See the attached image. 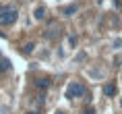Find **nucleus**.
Here are the masks:
<instances>
[{"mask_svg":"<svg viewBox=\"0 0 122 114\" xmlns=\"http://www.w3.org/2000/svg\"><path fill=\"white\" fill-rule=\"evenodd\" d=\"M19 13L13 6H0V25H13L17 21Z\"/></svg>","mask_w":122,"mask_h":114,"instance_id":"1","label":"nucleus"},{"mask_svg":"<svg viewBox=\"0 0 122 114\" xmlns=\"http://www.w3.org/2000/svg\"><path fill=\"white\" fill-rule=\"evenodd\" d=\"M81 95H85L83 83L71 81V83H68V87H66V98H68V100H75V98H81Z\"/></svg>","mask_w":122,"mask_h":114,"instance_id":"2","label":"nucleus"},{"mask_svg":"<svg viewBox=\"0 0 122 114\" xmlns=\"http://www.w3.org/2000/svg\"><path fill=\"white\" fill-rule=\"evenodd\" d=\"M8 69H10V60H8V58H4L2 54H0V73H6Z\"/></svg>","mask_w":122,"mask_h":114,"instance_id":"3","label":"nucleus"},{"mask_svg":"<svg viewBox=\"0 0 122 114\" xmlns=\"http://www.w3.org/2000/svg\"><path fill=\"white\" fill-rule=\"evenodd\" d=\"M103 93L108 95V98H112V95H116V85H114V83H108V85L103 87Z\"/></svg>","mask_w":122,"mask_h":114,"instance_id":"4","label":"nucleus"},{"mask_svg":"<svg viewBox=\"0 0 122 114\" xmlns=\"http://www.w3.org/2000/svg\"><path fill=\"white\" fill-rule=\"evenodd\" d=\"M48 85H50L48 79H35V87L37 89H48Z\"/></svg>","mask_w":122,"mask_h":114,"instance_id":"5","label":"nucleus"},{"mask_svg":"<svg viewBox=\"0 0 122 114\" xmlns=\"http://www.w3.org/2000/svg\"><path fill=\"white\" fill-rule=\"evenodd\" d=\"M77 11V4H71V6H66V8H62V15H72Z\"/></svg>","mask_w":122,"mask_h":114,"instance_id":"6","label":"nucleus"},{"mask_svg":"<svg viewBox=\"0 0 122 114\" xmlns=\"http://www.w3.org/2000/svg\"><path fill=\"white\" fill-rule=\"evenodd\" d=\"M44 13H46L44 6H37L35 8V19H44Z\"/></svg>","mask_w":122,"mask_h":114,"instance_id":"7","label":"nucleus"},{"mask_svg":"<svg viewBox=\"0 0 122 114\" xmlns=\"http://www.w3.org/2000/svg\"><path fill=\"white\" fill-rule=\"evenodd\" d=\"M25 52H33V44H25V48H23Z\"/></svg>","mask_w":122,"mask_h":114,"instance_id":"8","label":"nucleus"},{"mask_svg":"<svg viewBox=\"0 0 122 114\" xmlns=\"http://www.w3.org/2000/svg\"><path fill=\"white\" fill-rule=\"evenodd\" d=\"M83 114H95V110H93V108H85Z\"/></svg>","mask_w":122,"mask_h":114,"instance_id":"9","label":"nucleus"},{"mask_svg":"<svg viewBox=\"0 0 122 114\" xmlns=\"http://www.w3.org/2000/svg\"><path fill=\"white\" fill-rule=\"evenodd\" d=\"M56 114H66V112H64V110H58V112H56Z\"/></svg>","mask_w":122,"mask_h":114,"instance_id":"10","label":"nucleus"},{"mask_svg":"<svg viewBox=\"0 0 122 114\" xmlns=\"http://www.w3.org/2000/svg\"><path fill=\"white\" fill-rule=\"evenodd\" d=\"M25 114H37V112H33V110H31V112H25Z\"/></svg>","mask_w":122,"mask_h":114,"instance_id":"11","label":"nucleus"},{"mask_svg":"<svg viewBox=\"0 0 122 114\" xmlns=\"http://www.w3.org/2000/svg\"><path fill=\"white\" fill-rule=\"evenodd\" d=\"M120 106H122V98H120Z\"/></svg>","mask_w":122,"mask_h":114,"instance_id":"12","label":"nucleus"}]
</instances>
